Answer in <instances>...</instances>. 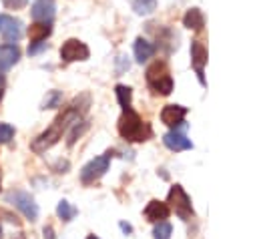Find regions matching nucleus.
<instances>
[{"label": "nucleus", "instance_id": "f257e3e1", "mask_svg": "<svg viewBox=\"0 0 257 239\" xmlns=\"http://www.w3.org/2000/svg\"><path fill=\"white\" fill-rule=\"evenodd\" d=\"M84 110H86V106L78 108V98H76L64 112H60V114L54 118V123H52L42 135H38V137L32 141L30 149H32L34 153H42V151L50 149L54 143H58V139L62 137V133H66L70 127H74V123L80 121V114H82Z\"/></svg>", "mask_w": 257, "mask_h": 239}, {"label": "nucleus", "instance_id": "f03ea898", "mask_svg": "<svg viewBox=\"0 0 257 239\" xmlns=\"http://www.w3.org/2000/svg\"><path fill=\"white\" fill-rule=\"evenodd\" d=\"M118 133L126 141H147L151 137V127L143 123V118L128 106L122 108V114L118 118Z\"/></svg>", "mask_w": 257, "mask_h": 239}, {"label": "nucleus", "instance_id": "7ed1b4c3", "mask_svg": "<svg viewBox=\"0 0 257 239\" xmlns=\"http://www.w3.org/2000/svg\"><path fill=\"white\" fill-rule=\"evenodd\" d=\"M147 82L157 94H171L173 90V78L169 74V68L165 62L157 60L147 68Z\"/></svg>", "mask_w": 257, "mask_h": 239}, {"label": "nucleus", "instance_id": "20e7f679", "mask_svg": "<svg viewBox=\"0 0 257 239\" xmlns=\"http://www.w3.org/2000/svg\"><path fill=\"white\" fill-rule=\"evenodd\" d=\"M6 199H8V203H12L28 221H36V217H38V205L34 203V199L30 197V193H26V191H10Z\"/></svg>", "mask_w": 257, "mask_h": 239}, {"label": "nucleus", "instance_id": "39448f33", "mask_svg": "<svg viewBox=\"0 0 257 239\" xmlns=\"http://www.w3.org/2000/svg\"><path fill=\"white\" fill-rule=\"evenodd\" d=\"M108 163H110V153H104V155H100V157H94L92 161H88V163L82 167V171H80V181L88 185V183L100 179V177L108 171Z\"/></svg>", "mask_w": 257, "mask_h": 239}, {"label": "nucleus", "instance_id": "423d86ee", "mask_svg": "<svg viewBox=\"0 0 257 239\" xmlns=\"http://www.w3.org/2000/svg\"><path fill=\"white\" fill-rule=\"evenodd\" d=\"M169 203L173 205L175 213H177L183 221H187V219L193 217V205H191V199H189V195L183 191L181 185L171 187V191H169Z\"/></svg>", "mask_w": 257, "mask_h": 239}, {"label": "nucleus", "instance_id": "0eeeda50", "mask_svg": "<svg viewBox=\"0 0 257 239\" xmlns=\"http://www.w3.org/2000/svg\"><path fill=\"white\" fill-rule=\"evenodd\" d=\"M22 20L10 16V14H0V36L6 40V42H18L22 38Z\"/></svg>", "mask_w": 257, "mask_h": 239}, {"label": "nucleus", "instance_id": "6e6552de", "mask_svg": "<svg viewBox=\"0 0 257 239\" xmlns=\"http://www.w3.org/2000/svg\"><path fill=\"white\" fill-rule=\"evenodd\" d=\"M88 46L84 44V42H80V40H76V38H70V40H66L64 44H62V48H60V58L64 60V62H74V60H86L88 58Z\"/></svg>", "mask_w": 257, "mask_h": 239}, {"label": "nucleus", "instance_id": "1a4fd4ad", "mask_svg": "<svg viewBox=\"0 0 257 239\" xmlns=\"http://www.w3.org/2000/svg\"><path fill=\"white\" fill-rule=\"evenodd\" d=\"M191 64L199 76V82L205 84V74H203V66L207 64V48L199 42V40H193L191 42Z\"/></svg>", "mask_w": 257, "mask_h": 239}, {"label": "nucleus", "instance_id": "9d476101", "mask_svg": "<svg viewBox=\"0 0 257 239\" xmlns=\"http://www.w3.org/2000/svg\"><path fill=\"white\" fill-rule=\"evenodd\" d=\"M185 116H187V108L181 106V104H167L161 110V121L167 127H173V129H177L179 125H183Z\"/></svg>", "mask_w": 257, "mask_h": 239}, {"label": "nucleus", "instance_id": "9b49d317", "mask_svg": "<svg viewBox=\"0 0 257 239\" xmlns=\"http://www.w3.org/2000/svg\"><path fill=\"white\" fill-rule=\"evenodd\" d=\"M20 60V48L14 42L0 44V72L10 70Z\"/></svg>", "mask_w": 257, "mask_h": 239}, {"label": "nucleus", "instance_id": "f8f14e48", "mask_svg": "<svg viewBox=\"0 0 257 239\" xmlns=\"http://www.w3.org/2000/svg\"><path fill=\"white\" fill-rule=\"evenodd\" d=\"M163 143H165V147L171 149V151H189V149H193L191 139H187V137H185L183 133H179V131H169L167 135H163Z\"/></svg>", "mask_w": 257, "mask_h": 239}, {"label": "nucleus", "instance_id": "ddd939ff", "mask_svg": "<svg viewBox=\"0 0 257 239\" xmlns=\"http://www.w3.org/2000/svg\"><path fill=\"white\" fill-rule=\"evenodd\" d=\"M30 14L38 22H52L54 18V2L52 0H36L30 8Z\"/></svg>", "mask_w": 257, "mask_h": 239}, {"label": "nucleus", "instance_id": "4468645a", "mask_svg": "<svg viewBox=\"0 0 257 239\" xmlns=\"http://www.w3.org/2000/svg\"><path fill=\"white\" fill-rule=\"evenodd\" d=\"M169 213H171L169 205L163 203V201H157V199H153V201L145 207V217H147L149 221H153V223L165 221V219L169 217Z\"/></svg>", "mask_w": 257, "mask_h": 239}, {"label": "nucleus", "instance_id": "2eb2a0df", "mask_svg": "<svg viewBox=\"0 0 257 239\" xmlns=\"http://www.w3.org/2000/svg\"><path fill=\"white\" fill-rule=\"evenodd\" d=\"M50 32H52L50 22H38L36 20L28 28V38H30V42H42V40H46L50 36Z\"/></svg>", "mask_w": 257, "mask_h": 239}, {"label": "nucleus", "instance_id": "dca6fc26", "mask_svg": "<svg viewBox=\"0 0 257 239\" xmlns=\"http://www.w3.org/2000/svg\"><path fill=\"white\" fill-rule=\"evenodd\" d=\"M155 54V46L149 42V40H145V38H137L135 40V58H137V62H147L151 56Z\"/></svg>", "mask_w": 257, "mask_h": 239}, {"label": "nucleus", "instance_id": "f3484780", "mask_svg": "<svg viewBox=\"0 0 257 239\" xmlns=\"http://www.w3.org/2000/svg\"><path fill=\"white\" fill-rule=\"evenodd\" d=\"M183 24L191 30H201L203 24H205V18H203V12L199 8H191L187 10V14L183 16Z\"/></svg>", "mask_w": 257, "mask_h": 239}, {"label": "nucleus", "instance_id": "a211bd4d", "mask_svg": "<svg viewBox=\"0 0 257 239\" xmlns=\"http://www.w3.org/2000/svg\"><path fill=\"white\" fill-rule=\"evenodd\" d=\"M76 213H78L76 207H72V205H70L68 201H64V199H62V201L58 203V207H56V215H58L62 221H70V219H74Z\"/></svg>", "mask_w": 257, "mask_h": 239}, {"label": "nucleus", "instance_id": "6ab92c4d", "mask_svg": "<svg viewBox=\"0 0 257 239\" xmlns=\"http://www.w3.org/2000/svg\"><path fill=\"white\" fill-rule=\"evenodd\" d=\"M114 92H116L118 104H120L122 108H128V106H131V100H133V90H131L128 86H124V84H116Z\"/></svg>", "mask_w": 257, "mask_h": 239}, {"label": "nucleus", "instance_id": "aec40b11", "mask_svg": "<svg viewBox=\"0 0 257 239\" xmlns=\"http://www.w3.org/2000/svg\"><path fill=\"white\" fill-rule=\"evenodd\" d=\"M155 8H157V0H135L133 2V10L137 14H141V16L151 14Z\"/></svg>", "mask_w": 257, "mask_h": 239}, {"label": "nucleus", "instance_id": "412c9836", "mask_svg": "<svg viewBox=\"0 0 257 239\" xmlns=\"http://www.w3.org/2000/svg\"><path fill=\"white\" fill-rule=\"evenodd\" d=\"M171 233H173V227L167 221H159L155 225V231H153L155 239H171Z\"/></svg>", "mask_w": 257, "mask_h": 239}, {"label": "nucleus", "instance_id": "4be33fe9", "mask_svg": "<svg viewBox=\"0 0 257 239\" xmlns=\"http://www.w3.org/2000/svg\"><path fill=\"white\" fill-rule=\"evenodd\" d=\"M60 102H62V92L60 90H50L46 94L44 102H42V108H56V106H60Z\"/></svg>", "mask_w": 257, "mask_h": 239}, {"label": "nucleus", "instance_id": "5701e85b", "mask_svg": "<svg viewBox=\"0 0 257 239\" xmlns=\"http://www.w3.org/2000/svg\"><path fill=\"white\" fill-rule=\"evenodd\" d=\"M14 137V127H10L8 123H0V145L10 143Z\"/></svg>", "mask_w": 257, "mask_h": 239}, {"label": "nucleus", "instance_id": "b1692460", "mask_svg": "<svg viewBox=\"0 0 257 239\" xmlns=\"http://www.w3.org/2000/svg\"><path fill=\"white\" fill-rule=\"evenodd\" d=\"M2 4L6 8H10V10H20V8H24L28 4V0H2Z\"/></svg>", "mask_w": 257, "mask_h": 239}, {"label": "nucleus", "instance_id": "393cba45", "mask_svg": "<svg viewBox=\"0 0 257 239\" xmlns=\"http://www.w3.org/2000/svg\"><path fill=\"white\" fill-rule=\"evenodd\" d=\"M128 66H131V62H128V58L120 54V56L116 58V72H122V70H128Z\"/></svg>", "mask_w": 257, "mask_h": 239}, {"label": "nucleus", "instance_id": "a878e982", "mask_svg": "<svg viewBox=\"0 0 257 239\" xmlns=\"http://www.w3.org/2000/svg\"><path fill=\"white\" fill-rule=\"evenodd\" d=\"M46 48V42L42 40V42H30V46H28V54H38L40 50H44Z\"/></svg>", "mask_w": 257, "mask_h": 239}, {"label": "nucleus", "instance_id": "bb28decb", "mask_svg": "<svg viewBox=\"0 0 257 239\" xmlns=\"http://www.w3.org/2000/svg\"><path fill=\"white\" fill-rule=\"evenodd\" d=\"M4 88H6V78H4V74L0 72V100H2V96H4Z\"/></svg>", "mask_w": 257, "mask_h": 239}, {"label": "nucleus", "instance_id": "cd10ccee", "mask_svg": "<svg viewBox=\"0 0 257 239\" xmlns=\"http://www.w3.org/2000/svg\"><path fill=\"white\" fill-rule=\"evenodd\" d=\"M44 239H54V233H52V227H44Z\"/></svg>", "mask_w": 257, "mask_h": 239}, {"label": "nucleus", "instance_id": "c85d7f7f", "mask_svg": "<svg viewBox=\"0 0 257 239\" xmlns=\"http://www.w3.org/2000/svg\"><path fill=\"white\" fill-rule=\"evenodd\" d=\"M120 229H122L124 233H131V231H133V227H131L128 223H120Z\"/></svg>", "mask_w": 257, "mask_h": 239}, {"label": "nucleus", "instance_id": "c756f323", "mask_svg": "<svg viewBox=\"0 0 257 239\" xmlns=\"http://www.w3.org/2000/svg\"><path fill=\"white\" fill-rule=\"evenodd\" d=\"M86 239H98V237H96V235H88Z\"/></svg>", "mask_w": 257, "mask_h": 239}, {"label": "nucleus", "instance_id": "7c9ffc66", "mask_svg": "<svg viewBox=\"0 0 257 239\" xmlns=\"http://www.w3.org/2000/svg\"><path fill=\"white\" fill-rule=\"evenodd\" d=\"M0 239H2V227H0Z\"/></svg>", "mask_w": 257, "mask_h": 239}]
</instances>
